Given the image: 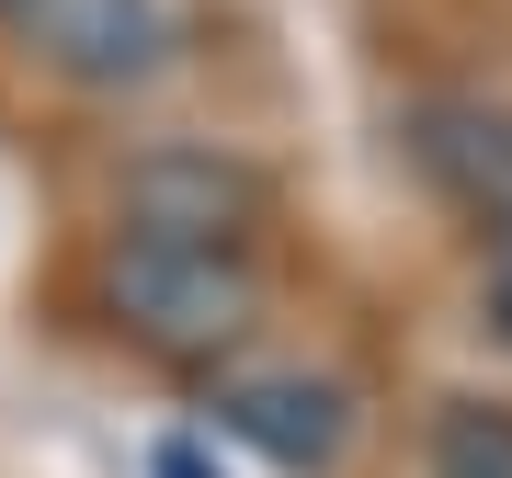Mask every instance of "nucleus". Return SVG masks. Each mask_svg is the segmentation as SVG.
<instances>
[{"mask_svg":"<svg viewBox=\"0 0 512 478\" xmlns=\"http://www.w3.org/2000/svg\"><path fill=\"white\" fill-rule=\"evenodd\" d=\"M433 478H512V399H456L433 422Z\"/></svg>","mask_w":512,"mask_h":478,"instance_id":"nucleus-5","label":"nucleus"},{"mask_svg":"<svg viewBox=\"0 0 512 478\" xmlns=\"http://www.w3.org/2000/svg\"><path fill=\"white\" fill-rule=\"evenodd\" d=\"M160 478H217V467H205V444H160Z\"/></svg>","mask_w":512,"mask_h":478,"instance_id":"nucleus-7","label":"nucleus"},{"mask_svg":"<svg viewBox=\"0 0 512 478\" xmlns=\"http://www.w3.org/2000/svg\"><path fill=\"white\" fill-rule=\"evenodd\" d=\"M0 12H35V0H0Z\"/></svg>","mask_w":512,"mask_h":478,"instance_id":"nucleus-8","label":"nucleus"},{"mask_svg":"<svg viewBox=\"0 0 512 478\" xmlns=\"http://www.w3.org/2000/svg\"><path fill=\"white\" fill-rule=\"evenodd\" d=\"M23 23H35L46 69L92 80V92L148 80V69H160V46H171V12H160V0H35Z\"/></svg>","mask_w":512,"mask_h":478,"instance_id":"nucleus-4","label":"nucleus"},{"mask_svg":"<svg viewBox=\"0 0 512 478\" xmlns=\"http://www.w3.org/2000/svg\"><path fill=\"white\" fill-rule=\"evenodd\" d=\"M490 331L512 342V228H501V251H490Z\"/></svg>","mask_w":512,"mask_h":478,"instance_id":"nucleus-6","label":"nucleus"},{"mask_svg":"<svg viewBox=\"0 0 512 478\" xmlns=\"http://www.w3.org/2000/svg\"><path fill=\"white\" fill-rule=\"evenodd\" d=\"M114 319L160 365H228L262 331V285L239 251H171V239H126L114 251Z\"/></svg>","mask_w":512,"mask_h":478,"instance_id":"nucleus-1","label":"nucleus"},{"mask_svg":"<svg viewBox=\"0 0 512 478\" xmlns=\"http://www.w3.org/2000/svg\"><path fill=\"white\" fill-rule=\"evenodd\" d=\"M217 433H239L251 456H274V467H330L353 444V387L342 376H308V365L228 376L217 387Z\"/></svg>","mask_w":512,"mask_h":478,"instance_id":"nucleus-3","label":"nucleus"},{"mask_svg":"<svg viewBox=\"0 0 512 478\" xmlns=\"http://www.w3.org/2000/svg\"><path fill=\"white\" fill-rule=\"evenodd\" d=\"M262 228V171L217 160V148H148L126 171V239H171V251H239Z\"/></svg>","mask_w":512,"mask_h":478,"instance_id":"nucleus-2","label":"nucleus"}]
</instances>
